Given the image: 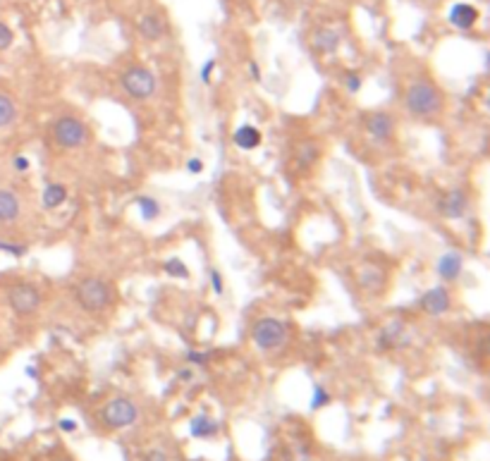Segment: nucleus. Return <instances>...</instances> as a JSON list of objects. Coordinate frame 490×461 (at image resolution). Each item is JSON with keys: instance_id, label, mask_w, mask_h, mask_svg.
I'll list each match as a JSON object with an SVG mask.
<instances>
[{"instance_id": "72a5a7b5", "label": "nucleus", "mask_w": 490, "mask_h": 461, "mask_svg": "<svg viewBox=\"0 0 490 461\" xmlns=\"http://www.w3.org/2000/svg\"><path fill=\"white\" fill-rule=\"evenodd\" d=\"M187 359L192 361V364H206V361L211 359V357H208V354H196V352H189V357H187Z\"/></svg>"}, {"instance_id": "cd10ccee", "label": "nucleus", "mask_w": 490, "mask_h": 461, "mask_svg": "<svg viewBox=\"0 0 490 461\" xmlns=\"http://www.w3.org/2000/svg\"><path fill=\"white\" fill-rule=\"evenodd\" d=\"M344 84H347V91L356 94V91L361 89V77H359L356 72H347V77H344Z\"/></svg>"}, {"instance_id": "412c9836", "label": "nucleus", "mask_w": 490, "mask_h": 461, "mask_svg": "<svg viewBox=\"0 0 490 461\" xmlns=\"http://www.w3.org/2000/svg\"><path fill=\"white\" fill-rule=\"evenodd\" d=\"M402 337H404V325H402V322H392V325H388L381 332L378 345H381L383 349H397L402 345Z\"/></svg>"}, {"instance_id": "2eb2a0df", "label": "nucleus", "mask_w": 490, "mask_h": 461, "mask_svg": "<svg viewBox=\"0 0 490 461\" xmlns=\"http://www.w3.org/2000/svg\"><path fill=\"white\" fill-rule=\"evenodd\" d=\"M136 31L146 38V41H158L165 34V22L158 17V15H143L139 22H136Z\"/></svg>"}, {"instance_id": "20e7f679", "label": "nucleus", "mask_w": 490, "mask_h": 461, "mask_svg": "<svg viewBox=\"0 0 490 461\" xmlns=\"http://www.w3.org/2000/svg\"><path fill=\"white\" fill-rule=\"evenodd\" d=\"M120 87L134 101H148L158 89V79L146 67H127L120 77Z\"/></svg>"}, {"instance_id": "bb28decb", "label": "nucleus", "mask_w": 490, "mask_h": 461, "mask_svg": "<svg viewBox=\"0 0 490 461\" xmlns=\"http://www.w3.org/2000/svg\"><path fill=\"white\" fill-rule=\"evenodd\" d=\"M330 401V394L323 390V387H316L313 390V399H311V409H321V406H325Z\"/></svg>"}, {"instance_id": "dca6fc26", "label": "nucleus", "mask_w": 490, "mask_h": 461, "mask_svg": "<svg viewBox=\"0 0 490 461\" xmlns=\"http://www.w3.org/2000/svg\"><path fill=\"white\" fill-rule=\"evenodd\" d=\"M359 287L366 289V292H381L383 289V270L378 266H371V263H366V266L359 270Z\"/></svg>"}, {"instance_id": "4468645a", "label": "nucleus", "mask_w": 490, "mask_h": 461, "mask_svg": "<svg viewBox=\"0 0 490 461\" xmlns=\"http://www.w3.org/2000/svg\"><path fill=\"white\" fill-rule=\"evenodd\" d=\"M462 268H464V259L457 251L442 254L440 259H437V263H435L437 275H440V278L445 280V282H454L457 278H459Z\"/></svg>"}, {"instance_id": "9d476101", "label": "nucleus", "mask_w": 490, "mask_h": 461, "mask_svg": "<svg viewBox=\"0 0 490 461\" xmlns=\"http://www.w3.org/2000/svg\"><path fill=\"white\" fill-rule=\"evenodd\" d=\"M467 206H469V199H467V194H464L462 189H452V192H447L440 199V203H437L440 213L445 215V218H450V220L462 218Z\"/></svg>"}, {"instance_id": "b1692460", "label": "nucleus", "mask_w": 490, "mask_h": 461, "mask_svg": "<svg viewBox=\"0 0 490 461\" xmlns=\"http://www.w3.org/2000/svg\"><path fill=\"white\" fill-rule=\"evenodd\" d=\"M163 270H165L170 278H178V280L189 278V268L182 263V259H178V256H173V259H168L165 263H163Z\"/></svg>"}, {"instance_id": "ddd939ff", "label": "nucleus", "mask_w": 490, "mask_h": 461, "mask_svg": "<svg viewBox=\"0 0 490 461\" xmlns=\"http://www.w3.org/2000/svg\"><path fill=\"white\" fill-rule=\"evenodd\" d=\"M339 45V34L335 29H316L311 34V48L318 53V55H330V53H335Z\"/></svg>"}, {"instance_id": "a211bd4d", "label": "nucleus", "mask_w": 490, "mask_h": 461, "mask_svg": "<svg viewBox=\"0 0 490 461\" xmlns=\"http://www.w3.org/2000/svg\"><path fill=\"white\" fill-rule=\"evenodd\" d=\"M41 199H43L41 203H43L45 210H55V208H60L62 203L70 199V194H67V189H65L62 184H48V187L43 189Z\"/></svg>"}, {"instance_id": "c85d7f7f", "label": "nucleus", "mask_w": 490, "mask_h": 461, "mask_svg": "<svg viewBox=\"0 0 490 461\" xmlns=\"http://www.w3.org/2000/svg\"><path fill=\"white\" fill-rule=\"evenodd\" d=\"M12 168H15L17 173H27V170H29V158L27 156H17L15 161H12Z\"/></svg>"}, {"instance_id": "6e6552de", "label": "nucleus", "mask_w": 490, "mask_h": 461, "mask_svg": "<svg viewBox=\"0 0 490 461\" xmlns=\"http://www.w3.org/2000/svg\"><path fill=\"white\" fill-rule=\"evenodd\" d=\"M364 129L369 131L371 139L388 141L392 131H395V117L390 113H369L364 115Z\"/></svg>"}, {"instance_id": "393cba45", "label": "nucleus", "mask_w": 490, "mask_h": 461, "mask_svg": "<svg viewBox=\"0 0 490 461\" xmlns=\"http://www.w3.org/2000/svg\"><path fill=\"white\" fill-rule=\"evenodd\" d=\"M0 251L15 256V259H22V256H27L29 249L24 246V244H12V242H3V239H0Z\"/></svg>"}, {"instance_id": "39448f33", "label": "nucleus", "mask_w": 490, "mask_h": 461, "mask_svg": "<svg viewBox=\"0 0 490 461\" xmlns=\"http://www.w3.org/2000/svg\"><path fill=\"white\" fill-rule=\"evenodd\" d=\"M139 418V406L127 397L110 399L101 409V423L110 428V430H120V428H129Z\"/></svg>"}, {"instance_id": "0eeeda50", "label": "nucleus", "mask_w": 490, "mask_h": 461, "mask_svg": "<svg viewBox=\"0 0 490 461\" xmlns=\"http://www.w3.org/2000/svg\"><path fill=\"white\" fill-rule=\"evenodd\" d=\"M251 340L258 349L271 352V349L283 347L287 342V325L278 318H258L251 325Z\"/></svg>"}, {"instance_id": "f257e3e1", "label": "nucleus", "mask_w": 490, "mask_h": 461, "mask_svg": "<svg viewBox=\"0 0 490 461\" xmlns=\"http://www.w3.org/2000/svg\"><path fill=\"white\" fill-rule=\"evenodd\" d=\"M442 105H445V96L428 79H419L404 91V108L409 110V115L421 117V120L435 117L442 110Z\"/></svg>"}, {"instance_id": "4be33fe9", "label": "nucleus", "mask_w": 490, "mask_h": 461, "mask_svg": "<svg viewBox=\"0 0 490 461\" xmlns=\"http://www.w3.org/2000/svg\"><path fill=\"white\" fill-rule=\"evenodd\" d=\"M189 430H192L194 438L206 440V438H213L215 433H218V423H215V421H211L208 416H196L192 421V425H189Z\"/></svg>"}, {"instance_id": "f704fd0d", "label": "nucleus", "mask_w": 490, "mask_h": 461, "mask_svg": "<svg viewBox=\"0 0 490 461\" xmlns=\"http://www.w3.org/2000/svg\"><path fill=\"white\" fill-rule=\"evenodd\" d=\"M60 428H62L65 433H70V430H75L77 423H75V421H67V418H65V421H60Z\"/></svg>"}, {"instance_id": "7c9ffc66", "label": "nucleus", "mask_w": 490, "mask_h": 461, "mask_svg": "<svg viewBox=\"0 0 490 461\" xmlns=\"http://www.w3.org/2000/svg\"><path fill=\"white\" fill-rule=\"evenodd\" d=\"M187 170H189V173H192V175H199L201 170H204V163H201L199 158H192V161L187 163Z\"/></svg>"}, {"instance_id": "f03ea898", "label": "nucleus", "mask_w": 490, "mask_h": 461, "mask_svg": "<svg viewBox=\"0 0 490 461\" xmlns=\"http://www.w3.org/2000/svg\"><path fill=\"white\" fill-rule=\"evenodd\" d=\"M115 299V287L101 278H84L75 287V301L87 313H103Z\"/></svg>"}, {"instance_id": "aec40b11", "label": "nucleus", "mask_w": 490, "mask_h": 461, "mask_svg": "<svg viewBox=\"0 0 490 461\" xmlns=\"http://www.w3.org/2000/svg\"><path fill=\"white\" fill-rule=\"evenodd\" d=\"M17 120V103L15 98L5 91H0V129H8L12 127Z\"/></svg>"}, {"instance_id": "a878e982", "label": "nucleus", "mask_w": 490, "mask_h": 461, "mask_svg": "<svg viewBox=\"0 0 490 461\" xmlns=\"http://www.w3.org/2000/svg\"><path fill=\"white\" fill-rule=\"evenodd\" d=\"M12 41H15V31H12L5 22H0V53L8 50Z\"/></svg>"}, {"instance_id": "c756f323", "label": "nucleus", "mask_w": 490, "mask_h": 461, "mask_svg": "<svg viewBox=\"0 0 490 461\" xmlns=\"http://www.w3.org/2000/svg\"><path fill=\"white\" fill-rule=\"evenodd\" d=\"M143 461H168V454L160 452V450H151L146 457H143Z\"/></svg>"}, {"instance_id": "f3484780", "label": "nucleus", "mask_w": 490, "mask_h": 461, "mask_svg": "<svg viewBox=\"0 0 490 461\" xmlns=\"http://www.w3.org/2000/svg\"><path fill=\"white\" fill-rule=\"evenodd\" d=\"M232 141L237 148L254 151V148H258V143H261V131L256 127H251V124H244V127H239L234 131Z\"/></svg>"}, {"instance_id": "f8f14e48", "label": "nucleus", "mask_w": 490, "mask_h": 461, "mask_svg": "<svg viewBox=\"0 0 490 461\" xmlns=\"http://www.w3.org/2000/svg\"><path fill=\"white\" fill-rule=\"evenodd\" d=\"M476 22H479V10H476L474 5H469V3L452 5V10H450V24L452 26H457V29H462V31H469Z\"/></svg>"}, {"instance_id": "473e14b6", "label": "nucleus", "mask_w": 490, "mask_h": 461, "mask_svg": "<svg viewBox=\"0 0 490 461\" xmlns=\"http://www.w3.org/2000/svg\"><path fill=\"white\" fill-rule=\"evenodd\" d=\"M211 282H213L215 294L223 292V280H220V273H218V270H213V273H211Z\"/></svg>"}, {"instance_id": "2f4dec72", "label": "nucleus", "mask_w": 490, "mask_h": 461, "mask_svg": "<svg viewBox=\"0 0 490 461\" xmlns=\"http://www.w3.org/2000/svg\"><path fill=\"white\" fill-rule=\"evenodd\" d=\"M213 67H215V60H208L204 67H201V79H204V82L208 84L211 82V72H213Z\"/></svg>"}, {"instance_id": "423d86ee", "label": "nucleus", "mask_w": 490, "mask_h": 461, "mask_svg": "<svg viewBox=\"0 0 490 461\" xmlns=\"http://www.w3.org/2000/svg\"><path fill=\"white\" fill-rule=\"evenodd\" d=\"M43 304V294L41 289L31 282H17L8 289V306L12 308V313L17 315H34Z\"/></svg>"}, {"instance_id": "7ed1b4c3", "label": "nucleus", "mask_w": 490, "mask_h": 461, "mask_svg": "<svg viewBox=\"0 0 490 461\" xmlns=\"http://www.w3.org/2000/svg\"><path fill=\"white\" fill-rule=\"evenodd\" d=\"M50 139H53L58 148L77 151V148H84L91 141V131L80 117L62 115V117H58L53 122V127H50Z\"/></svg>"}, {"instance_id": "1a4fd4ad", "label": "nucleus", "mask_w": 490, "mask_h": 461, "mask_svg": "<svg viewBox=\"0 0 490 461\" xmlns=\"http://www.w3.org/2000/svg\"><path fill=\"white\" fill-rule=\"evenodd\" d=\"M419 304H421V311L426 315H442V313L450 311L452 299H450L447 287H433L421 296Z\"/></svg>"}, {"instance_id": "c9c22d12", "label": "nucleus", "mask_w": 490, "mask_h": 461, "mask_svg": "<svg viewBox=\"0 0 490 461\" xmlns=\"http://www.w3.org/2000/svg\"><path fill=\"white\" fill-rule=\"evenodd\" d=\"M249 70H251V77H254V79H258V65H256V63H251V65H249Z\"/></svg>"}, {"instance_id": "e433bc0d", "label": "nucleus", "mask_w": 490, "mask_h": 461, "mask_svg": "<svg viewBox=\"0 0 490 461\" xmlns=\"http://www.w3.org/2000/svg\"><path fill=\"white\" fill-rule=\"evenodd\" d=\"M58 461H70V459H58Z\"/></svg>"}, {"instance_id": "5701e85b", "label": "nucleus", "mask_w": 490, "mask_h": 461, "mask_svg": "<svg viewBox=\"0 0 490 461\" xmlns=\"http://www.w3.org/2000/svg\"><path fill=\"white\" fill-rule=\"evenodd\" d=\"M136 208L141 210V218L143 220H156L160 215V203L151 199V196H136Z\"/></svg>"}, {"instance_id": "6ab92c4d", "label": "nucleus", "mask_w": 490, "mask_h": 461, "mask_svg": "<svg viewBox=\"0 0 490 461\" xmlns=\"http://www.w3.org/2000/svg\"><path fill=\"white\" fill-rule=\"evenodd\" d=\"M321 161V148H318L316 141H302V146L297 151V166L302 170L313 168Z\"/></svg>"}, {"instance_id": "9b49d317", "label": "nucleus", "mask_w": 490, "mask_h": 461, "mask_svg": "<svg viewBox=\"0 0 490 461\" xmlns=\"http://www.w3.org/2000/svg\"><path fill=\"white\" fill-rule=\"evenodd\" d=\"M22 215V201L10 189H0V225H10Z\"/></svg>"}]
</instances>
